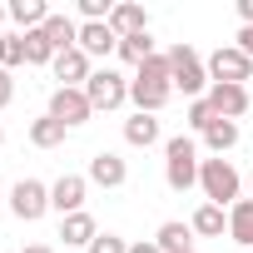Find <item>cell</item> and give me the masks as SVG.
<instances>
[{"mask_svg":"<svg viewBox=\"0 0 253 253\" xmlns=\"http://www.w3.org/2000/svg\"><path fill=\"white\" fill-rule=\"evenodd\" d=\"M169 80H174V89H184L189 99H204V89H209V65L199 60L194 45H174V50H169Z\"/></svg>","mask_w":253,"mask_h":253,"instance_id":"obj_1","label":"cell"},{"mask_svg":"<svg viewBox=\"0 0 253 253\" xmlns=\"http://www.w3.org/2000/svg\"><path fill=\"white\" fill-rule=\"evenodd\" d=\"M199 149H194V139L189 134H179V139H169L164 144V179H169V189H194L199 184Z\"/></svg>","mask_w":253,"mask_h":253,"instance_id":"obj_2","label":"cell"},{"mask_svg":"<svg viewBox=\"0 0 253 253\" xmlns=\"http://www.w3.org/2000/svg\"><path fill=\"white\" fill-rule=\"evenodd\" d=\"M199 189L209 194V204H218V209H223L228 199L238 204L243 179H238V169H233L228 159H204V164H199Z\"/></svg>","mask_w":253,"mask_h":253,"instance_id":"obj_3","label":"cell"},{"mask_svg":"<svg viewBox=\"0 0 253 253\" xmlns=\"http://www.w3.org/2000/svg\"><path fill=\"white\" fill-rule=\"evenodd\" d=\"M209 80L213 84H243V80H253V60L238 45H218L209 55Z\"/></svg>","mask_w":253,"mask_h":253,"instance_id":"obj_4","label":"cell"},{"mask_svg":"<svg viewBox=\"0 0 253 253\" xmlns=\"http://www.w3.org/2000/svg\"><path fill=\"white\" fill-rule=\"evenodd\" d=\"M84 94H89V104H94V109H119L124 99H129V80H124L119 70H109V65H104V70H94V75H89Z\"/></svg>","mask_w":253,"mask_h":253,"instance_id":"obj_5","label":"cell"},{"mask_svg":"<svg viewBox=\"0 0 253 253\" xmlns=\"http://www.w3.org/2000/svg\"><path fill=\"white\" fill-rule=\"evenodd\" d=\"M10 209H15V218L35 223V218H45V213H50V189H45V184H35V179H20V184L10 189Z\"/></svg>","mask_w":253,"mask_h":253,"instance_id":"obj_6","label":"cell"},{"mask_svg":"<svg viewBox=\"0 0 253 253\" xmlns=\"http://www.w3.org/2000/svg\"><path fill=\"white\" fill-rule=\"evenodd\" d=\"M89 114H94V104H89V94H84V89H55V94H50V119H60L65 129L84 124Z\"/></svg>","mask_w":253,"mask_h":253,"instance_id":"obj_7","label":"cell"},{"mask_svg":"<svg viewBox=\"0 0 253 253\" xmlns=\"http://www.w3.org/2000/svg\"><path fill=\"white\" fill-rule=\"evenodd\" d=\"M50 70H55L60 89H84V84H89V75H94L84 50H65V55H55V65H50Z\"/></svg>","mask_w":253,"mask_h":253,"instance_id":"obj_8","label":"cell"},{"mask_svg":"<svg viewBox=\"0 0 253 253\" xmlns=\"http://www.w3.org/2000/svg\"><path fill=\"white\" fill-rule=\"evenodd\" d=\"M209 104H213V114L218 119H238L243 109H248V89L243 84H209V94H204Z\"/></svg>","mask_w":253,"mask_h":253,"instance_id":"obj_9","label":"cell"},{"mask_svg":"<svg viewBox=\"0 0 253 253\" xmlns=\"http://www.w3.org/2000/svg\"><path fill=\"white\" fill-rule=\"evenodd\" d=\"M124 179H129V169H124V159H119V154L99 149V154L89 159V184H99V189H119Z\"/></svg>","mask_w":253,"mask_h":253,"instance_id":"obj_10","label":"cell"},{"mask_svg":"<svg viewBox=\"0 0 253 253\" xmlns=\"http://www.w3.org/2000/svg\"><path fill=\"white\" fill-rule=\"evenodd\" d=\"M80 204H84V179H80V174H65V179L50 189V209H55L60 218H70V213H80Z\"/></svg>","mask_w":253,"mask_h":253,"instance_id":"obj_11","label":"cell"},{"mask_svg":"<svg viewBox=\"0 0 253 253\" xmlns=\"http://www.w3.org/2000/svg\"><path fill=\"white\" fill-rule=\"evenodd\" d=\"M80 50L84 55H109V50H119V35L109 30V20H89V25H80Z\"/></svg>","mask_w":253,"mask_h":253,"instance_id":"obj_12","label":"cell"},{"mask_svg":"<svg viewBox=\"0 0 253 253\" xmlns=\"http://www.w3.org/2000/svg\"><path fill=\"white\" fill-rule=\"evenodd\" d=\"M40 30L50 35V45H55V55H65V50H80V25H75L70 15H55V10H50V20H45Z\"/></svg>","mask_w":253,"mask_h":253,"instance_id":"obj_13","label":"cell"},{"mask_svg":"<svg viewBox=\"0 0 253 253\" xmlns=\"http://www.w3.org/2000/svg\"><path fill=\"white\" fill-rule=\"evenodd\" d=\"M109 30L124 40V35H144L149 30V15H144V5H114L109 10Z\"/></svg>","mask_w":253,"mask_h":253,"instance_id":"obj_14","label":"cell"},{"mask_svg":"<svg viewBox=\"0 0 253 253\" xmlns=\"http://www.w3.org/2000/svg\"><path fill=\"white\" fill-rule=\"evenodd\" d=\"M60 238H65V243H75V248H80V243L89 248V243H94L99 233H94V218H89V213L80 209V213H70V218H60Z\"/></svg>","mask_w":253,"mask_h":253,"instance_id":"obj_15","label":"cell"},{"mask_svg":"<svg viewBox=\"0 0 253 253\" xmlns=\"http://www.w3.org/2000/svg\"><path fill=\"white\" fill-rule=\"evenodd\" d=\"M228 233H233V243L253 248V199H238L228 209Z\"/></svg>","mask_w":253,"mask_h":253,"instance_id":"obj_16","label":"cell"},{"mask_svg":"<svg viewBox=\"0 0 253 253\" xmlns=\"http://www.w3.org/2000/svg\"><path fill=\"white\" fill-rule=\"evenodd\" d=\"M124 139H129L134 149H149L159 139V119L154 114H134V119H124Z\"/></svg>","mask_w":253,"mask_h":253,"instance_id":"obj_17","label":"cell"},{"mask_svg":"<svg viewBox=\"0 0 253 253\" xmlns=\"http://www.w3.org/2000/svg\"><path fill=\"white\" fill-rule=\"evenodd\" d=\"M204 144H209L213 154H228V149L238 144V119H213L209 129H204Z\"/></svg>","mask_w":253,"mask_h":253,"instance_id":"obj_18","label":"cell"},{"mask_svg":"<svg viewBox=\"0 0 253 253\" xmlns=\"http://www.w3.org/2000/svg\"><path fill=\"white\" fill-rule=\"evenodd\" d=\"M10 20L25 30H40L50 20V10H45V0H10Z\"/></svg>","mask_w":253,"mask_h":253,"instance_id":"obj_19","label":"cell"},{"mask_svg":"<svg viewBox=\"0 0 253 253\" xmlns=\"http://www.w3.org/2000/svg\"><path fill=\"white\" fill-rule=\"evenodd\" d=\"M30 144H35V149H55V144H65V124L50 119V114L35 119V124H30Z\"/></svg>","mask_w":253,"mask_h":253,"instance_id":"obj_20","label":"cell"},{"mask_svg":"<svg viewBox=\"0 0 253 253\" xmlns=\"http://www.w3.org/2000/svg\"><path fill=\"white\" fill-rule=\"evenodd\" d=\"M149 55H159V50H154V40H149V30H144V35H124V40H119V60H129L134 70H139Z\"/></svg>","mask_w":253,"mask_h":253,"instance_id":"obj_21","label":"cell"},{"mask_svg":"<svg viewBox=\"0 0 253 253\" xmlns=\"http://www.w3.org/2000/svg\"><path fill=\"white\" fill-rule=\"evenodd\" d=\"M25 65H55V45L45 30H25Z\"/></svg>","mask_w":253,"mask_h":253,"instance_id":"obj_22","label":"cell"},{"mask_svg":"<svg viewBox=\"0 0 253 253\" xmlns=\"http://www.w3.org/2000/svg\"><path fill=\"white\" fill-rule=\"evenodd\" d=\"M189 223H159V233H154V243L164 248V253H189Z\"/></svg>","mask_w":253,"mask_h":253,"instance_id":"obj_23","label":"cell"},{"mask_svg":"<svg viewBox=\"0 0 253 253\" xmlns=\"http://www.w3.org/2000/svg\"><path fill=\"white\" fill-rule=\"evenodd\" d=\"M223 223H228V218H223V209H218V204H204V209L194 213V223H189V228H194V233H204V238H218V233H223Z\"/></svg>","mask_w":253,"mask_h":253,"instance_id":"obj_24","label":"cell"},{"mask_svg":"<svg viewBox=\"0 0 253 253\" xmlns=\"http://www.w3.org/2000/svg\"><path fill=\"white\" fill-rule=\"evenodd\" d=\"M25 65V35H0V70Z\"/></svg>","mask_w":253,"mask_h":253,"instance_id":"obj_25","label":"cell"},{"mask_svg":"<svg viewBox=\"0 0 253 253\" xmlns=\"http://www.w3.org/2000/svg\"><path fill=\"white\" fill-rule=\"evenodd\" d=\"M213 119H218V114H213V104H209V99H194V104H189V129H199V134H204Z\"/></svg>","mask_w":253,"mask_h":253,"instance_id":"obj_26","label":"cell"},{"mask_svg":"<svg viewBox=\"0 0 253 253\" xmlns=\"http://www.w3.org/2000/svg\"><path fill=\"white\" fill-rule=\"evenodd\" d=\"M89 253H129V243H124L119 233H99V238L89 243Z\"/></svg>","mask_w":253,"mask_h":253,"instance_id":"obj_27","label":"cell"},{"mask_svg":"<svg viewBox=\"0 0 253 253\" xmlns=\"http://www.w3.org/2000/svg\"><path fill=\"white\" fill-rule=\"evenodd\" d=\"M109 10H114V5H104V0H80V15H84V25H89V20H109Z\"/></svg>","mask_w":253,"mask_h":253,"instance_id":"obj_28","label":"cell"},{"mask_svg":"<svg viewBox=\"0 0 253 253\" xmlns=\"http://www.w3.org/2000/svg\"><path fill=\"white\" fill-rule=\"evenodd\" d=\"M15 99V80H10V70H0V109H5Z\"/></svg>","mask_w":253,"mask_h":253,"instance_id":"obj_29","label":"cell"},{"mask_svg":"<svg viewBox=\"0 0 253 253\" xmlns=\"http://www.w3.org/2000/svg\"><path fill=\"white\" fill-rule=\"evenodd\" d=\"M238 50L253 60V25H243V30H238Z\"/></svg>","mask_w":253,"mask_h":253,"instance_id":"obj_30","label":"cell"},{"mask_svg":"<svg viewBox=\"0 0 253 253\" xmlns=\"http://www.w3.org/2000/svg\"><path fill=\"white\" fill-rule=\"evenodd\" d=\"M238 20H243V25H253V0H238Z\"/></svg>","mask_w":253,"mask_h":253,"instance_id":"obj_31","label":"cell"},{"mask_svg":"<svg viewBox=\"0 0 253 253\" xmlns=\"http://www.w3.org/2000/svg\"><path fill=\"white\" fill-rule=\"evenodd\" d=\"M129 253H164V248H159V243H154V238H149V243H134V248H129Z\"/></svg>","mask_w":253,"mask_h":253,"instance_id":"obj_32","label":"cell"},{"mask_svg":"<svg viewBox=\"0 0 253 253\" xmlns=\"http://www.w3.org/2000/svg\"><path fill=\"white\" fill-rule=\"evenodd\" d=\"M20 253H55V248H45V243H30V248H20Z\"/></svg>","mask_w":253,"mask_h":253,"instance_id":"obj_33","label":"cell"},{"mask_svg":"<svg viewBox=\"0 0 253 253\" xmlns=\"http://www.w3.org/2000/svg\"><path fill=\"white\" fill-rule=\"evenodd\" d=\"M0 144H5V129H0Z\"/></svg>","mask_w":253,"mask_h":253,"instance_id":"obj_34","label":"cell"},{"mask_svg":"<svg viewBox=\"0 0 253 253\" xmlns=\"http://www.w3.org/2000/svg\"><path fill=\"white\" fill-rule=\"evenodd\" d=\"M189 253H194V248H189Z\"/></svg>","mask_w":253,"mask_h":253,"instance_id":"obj_35","label":"cell"},{"mask_svg":"<svg viewBox=\"0 0 253 253\" xmlns=\"http://www.w3.org/2000/svg\"><path fill=\"white\" fill-rule=\"evenodd\" d=\"M248 184H253V179H248Z\"/></svg>","mask_w":253,"mask_h":253,"instance_id":"obj_36","label":"cell"}]
</instances>
